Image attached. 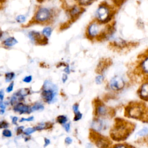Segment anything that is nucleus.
Returning a JSON list of instances; mask_svg holds the SVG:
<instances>
[{
	"instance_id": "79ce46f5",
	"label": "nucleus",
	"mask_w": 148,
	"mask_h": 148,
	"mask_svg": "<svg viewBox=\"0 0 148 148\" xmlns=\"http://www.w3.org/2000/svg\"><path fill=\"white\" fill-rule=\"evenodd\" d=\"M50 143V141L49 139L47 138H45V145H44V147H46L47 146V145H49Z\"/></svg>"
},
{
	"instance_id": "6ab92c4d",
	"label": "nucleus",
	"mask_w": 148,
	"mask_h": 148,
	"mask_svg": "<svg viewBox=\"0 0 148 148\" xmlns=\"http://www.w3.org/2000/svg\"><path fill=\"white\" fill-rule=\"evenodd\" d=\"M136 135L139 137H146L148 135V127H145L140 130H139Z\"/></svg>"
},
{
	"instance_id": "f03ea898",
	"label": "nucleus",
	"mask_w": 148,
	"mask_h": 148,
	"mask_svg": "<svg viewBox=\"0 0 148 148\" xmlns=\"http://www.w3.org/2000/svg\"><path fill=\"white\" fill-rule=\"evenodd\" d=\"M124 116L130 119L148 123V107L143 102L131 101L125 107Z\"/></svg>"
},
{
	"instance_id": "20e7f679",
	"label": "nucleus",
	"mask_w": 148,
	"mask_h": 148,
	"mask_svg": "<svg viewBox=\"0 0 148 148\" xmlns=\"http://www.w3.org/2000/svg\"><path fill=\"white\" fill-rule=\"evenodd\" d=\"M139 60L134 69V75L141 77L143 81L148 80V49L138 57Z\"/></svg>"
},
{
	"instance_id": "4c0bfd02",
	"label": "nucleus",
	"mask_w": 148,
	"mask_h": 148,
	"mask_svg": "<svg viewBox=\"0 0 148 148\" xmlns=\"http://www.w3.org/2000/svg\"><path fill=\"white\" fill-rule=\"evenodd\" d=\"M64 71L66 73V74H69L70 73V68H69V66L68 65H66V67L65 68V69H64Z\"/></svg>"
},
{
	"instance_id": "9d476101",
	"label": "nucleus",
	"mask_w": 148,
	"mask_h": 148,
	"mask_svg": "<svg viewBox=\"0 0 148 148\" xmlns=\"http://www.w3.org/2000/svg\"><path fill=\"white\" fill-rule=\"evenodd\" d=\"M84 7H82L77 3L71 7L68 10V15L71 18L70 22L72 23L75 21L80 15L84 12Z\"/></svg>"
},
{
	"instance_id": "0eeeda50",
	"label": "nucleus",
	"mask_w": 148,
	"mask_h": 148,
	"mask_svg": "<svg viewBox=\"0 0 148 148\" xmlns=\"http://www.w3.org/2000/svg\"><path fill=\"white\" fill-rule=\"evenodd\" d=\"M137 46V43L132 42H127L121 38H117L109 43V46L114 50L123 51L130 49L132 47Z\"/></svg>"
},
{
	"instance_id": "7ed1b4c3",
	"label": "nucleus",
	"mask_w": 148,
	"mask_h": 148,
	"mask_svg": "<svg viewBox=\"0 0 148 148\" xmlns=\"http://www.w3.org/2000/svg\"><path fill=\"white\" fill-rule=\"evenodd\" d=\"M114 12L113 8L106 2L101 3L95 12V19L102 24H108L112 20Z\"/></svg>"
},
{
	"instance_id": "c03bdc74",
	"label": "nucleus",
	"mask_w": 148,
	"mask_h": 148,
	"mask_svg": "<svg viewBox=\"0 0 148 148\" xmlns=\"http://www.w3.org/2000/svg\"><path fill=\"white\" fill-rule=\"evenodd\" d=\"M2 31H1V29H0V38H1V36H2Z\"/></svg>"
},
{
	"instance_id": "c9c22d12",
	"label": "nucleus",
	"mask_w": 148,
	"mask_h": 148,
	"mask_svg": "<svg viewBox=\"0 0 148 148\" xmlns=\"http://www.w3.org/2000/svg\"><path fill=\"white\" fill-rule=\"evenodd\" d=\"M34 119V117H28V119H25V118H22L21 119V120L19 121L20 122H23V121H32Z\"/></svg>"
},
{
	"instance_id": "5701e85b",
	"label": "nucleus",
	"mask_w": 148,
	"mask_h": 148,
	"mask_svg": "<svg viewBox=\"0 0 148 148\" xmlns=\"http://www.w3.org/2000/svg\"><path fill=\"white\" fill-rule=\"evenodd\" d=\"M29 92V90L28 88H23V89H21L18 92H17L16 94L19 95L20 97H24L26 95H27Z\"/></svg>"
},
{
	"instance_id": "ea45409f",
	"label": "nucleus",
	"mask_w": 148,
	"mask_h": 148,
	"mask_svg": "<svg viewBox=\"0 0 148 148\" xmlns=\"http://www.w3.org/2000/svg\"><path fill=\"white\" fill-rule=\"evenodd\" d=\"M68 79V76L66 74H63L62 77V81L63 83H65V82Z\"/></svg>"
},
{
	"instance_id": "b1692460",
	"label": "nucleus",
	"mask_w": 148,
	"mask_h": 148,
	"mask_svg": "<svg viewBox=\"0 0 148 148\" xmlns=\"http://www.w3.org/2000/svg\"><path fill=\"white\" fill-rule=\"evenodd\" d=\"M14 77V73L13 72H8L5 74V80L6 82H10L13 77Z\"/></svg>"
},
{
	"instance_id": "e433bc0d",
	"label": "nucleus",
	"mask_w": 148,
	"mask_h": 148,
	"mask_svg": "<svg viewBox=\"0 0 148 148\" xmlns=\"http://www.w3.org/2000/svg\"><path fill=\"white\" fill-rule=\"evenodd\" d=\"M72 142V139L70 137H66V138L65 139V143L66 144L69 145V144H71Z\"/></svg>"
},
{
	"instance_id": "aec40b11",
	"label": "nucleus",
	"mask_w": 148,
	"mask_h": 148,
	"mask_svg": "<svg viewBox=\"0 0 148 148\" xmlns=\"http://www.w3.org/2000/svg\"><path fill=\"white\" fill-rule=\"evenodd\" d=\"M51 32H52L51 28L50 27H45L43 29L42 34L45 36H46L47 38H49V37L50 36V35L51 34Z\"/></svg>"
},
{
	"instance_id": "ddd939ff",
	"label": "nucleus",
	"mask_w": 148,
	"mask_h": 148,
	"mask_svg": "<svg viewBox=\"0 0 148 148\" xmlns=\"http://www.w3.org/2000/svg\"><path fill=\"white\" fill-rule=\"evenodd\" d=\"M137 93L139 98L143 101L148 102V80L145 81L138 88Z\"/></svg>"
},
{
	"instance_id": "37998d69",
	"label": "nucleus",
	"mask_w": 148,
	"mask_h": 148,
	"mask_svg": "<svg viewBox=\"0 0 148 148\" xmlns=\"http://www.w3.org/2000/svg\"><path fill=\"white\" fill-rule=\"evenodd\" d=\"M18 120V119L17 117H13V119H12V123L14 124H17V121Z\"/></svg>"
},
{
	"instance_id": "1a4fd4ad",
	"label": "nucleus",
	"mask_w": 148,
	"mask_h": 148,
	"mask_svg": "<svg viewBox=\"0 0 148 148\" xmlns=\"http://www.w3.org/2000/svg\"><path fill=\"white\" fill-rule=\"evenodd\" d=\"M47 83V82H46ZM50 83H46L47 88L44 89L42 92V97L45 100V102L47 103H50L52 102L56 96V87L54 85H52V86L50 87Z\"/></svg>"
},
{
	"instance_id": "412c9836",
	"label": "nucleus",
	"mask_w": 148,
	"mask_h": 148,
	"mask_svg": "<svg viewBox=\"0 0 148 148\" xmlns=\"http://www.w3.org/2000/svg\"><path fill=\"white\" fill-rule=\"evenodd\" d=\"M56 120L59 124H64L66 123L68 119H67L66 116H65V115H60L57 117Z\"/></svg>"
},
{
	"instance_id": "c85d7f7f",
	"label": "nucleus",
	"mask_w": 148,
	"mask_h": 148,
	"mask_svg": "<svg viewBox=\"0 0 148 148\" xmlns=\"http://www.w3.org/2000/svg\"><path fill=\"white\" fill-rule=\"evenodd\" d=\"M82 113H80V112L76 113L75 114V116H74V118H73V120L75 121H77L79 120H80L82 118Z\"/></svg>"
},
{
	"instance_id": "f257e3e1",
	"label": "nucleus",
	"mask_w": 148,
	"mask_h": 148,
	"mask_svg": "<svg viewBox=\"0 0 148 148\" xmlns=\"http://www.w3.org/2000/svg\"><path fill=\"white\" fill-rule=\"evenodd\" d=\"M135 127V124L131 121L120 117L116 118L109 132L110 136L114 141H124L134 131Z\"/></svg>"
},
{
	"instance_id": "dca6fc26",
	"label": "nucleus",
	"mask_w": 148,
	"mask_h": 148,
	"mask_svg": "<svg viewBox=\"0 0 148 148\" xmlns=\"http://www.w3.org/2000/svg\"><path fill=\"white\" fill-rule=\"evenodd\" d=\"M13 110L16 112H19L20 113H28L29 111V108L28 106L23 104V103H17L14 105Z\"/></svg>"
},
{
	"instance_id": "39448f33",
	"label": "nucleus",
	"mask_w": 148,
	"mask_h": 148,
	"mask_svg": "<svg viewBox=\"0 0 148 148\" xmlns=\"http://www.w3.org/2000/svg\"><path fill=\"white\" fill-rule=\"evenodd\" d=\"M93 114L94 117L104 118L113 117L115 115V110L112 108H109L98 98H95L92 101Z\"/></svg>"
},
{
	"instance_id": "2f4dec72",
	"label": "nucleus",
	"mask_w": 148,
	"mask_h": 148,
	"mask_svg": "<svg viewBox=\"0 0 148 148\" xmlns=\"http://www.w3.org/2000/svg\"><path fill=\"white\" fill-rule=\"evenodd\" d=\"M9 126L8 123L5 121H0V128H6Z\"/></svg>"
},
{
	"instance_id": "a211bd4d",
	"label": "nucleus",
	"mask_w": 148,
	"mask_h": 148,
	"mask_svg": "<svg viewBox=\"0 0 148 148\" xmlns=\"http://www.w3.org/2000/svg\"><path fill=\"white\" fill-rule=\"evenodd\" d=\"M75 1L77 5L82 7H86L90 5L96 0H75Z\"/></svg>"
},
{
	"instance_id": "2eb2a0df",
	"label": "nucleus",
	"mask_w": 148,
	"mask_h": 148,
	"mask_svg": "<svg viewBox=\"0 0 148 148\" xmlns=\"http://www.w3.org/2000/svg\"><path fill=\"white\" fill-rule=\"evenodd\" d=\"M104 125H105L101 118L94 117L91 123V129L99 132L103 129Z\"/></svg>"
},
{
	"instance_id": "f3484780",
	"label": "nucleus",
	"mask_w": 148,
	"mask_h": 148,
	"mask_svg": "<svg viewBox=\"0 0 148 148\" xmlns=\"http://www.w3.org/2000/svg\"><path fill=\"white\" fill-rule=\"evenodd\" d=\"M17 43V40L14 37H9L7 38L3 42V44L7 47H12Z\"/></svg>"
},
{
	"instance_id": "6e6552de",
	"label": "nucleus",
	"mask_w": 148,
	"mask_h": 148,
	"mask_svg": "<svg viewBox=\"0 0 148 148\" xmlns=\"http://www.w3.org/2000/svg\"><path fill=\"white\" fill-rule=\"evenodd\" d=\"M52 17V12L48 8L42 7L36 12L35 20L38 23H45L49 21Z\"/></svg>"
},
{
	"instance_id": "a878e982",
	"label": "nucleus",
	"mask_w": 148,
	"mask_h": 148,
	"mask_svg": "<svg viewBox=\"0 0 148 148\" xmlns=\"http://www.w3.org/2000/svg\"><path fill=\"white\" fill-rule=\"evenodd\" d=\"M103 80H104L103 76L102 74H98V75L97 76L95 77V83L97 84H101L103 81Z\"/></svg>"
},
{
	"instance_id": "9b49d317",
	"label": "nucleus",
	"mask_w": 148,
	"mask_h": 148,
	"mask_svg": "<svg viewBox=\"0 0 148 148\" xmlns=\"http://www.w3.org/2000/svg\"><path fill=\"white\" fill-rule=\"evenodd\" d=\"M125 83L124 79L120 76H114L110 81L109 86L113 91H119L124 88Z\"/></svg>"
},
{
	"instance_id": "a19ab883",
	"label": "nucleus",
	"mask_w": 148,
	"mask_h": 148,
	"mask_svg": "<svg viewBox=\"0 0 148 148\" xmlns=\"http://www.w3.org/2000/svg\"><path fill=\"white\" fill-rule=\"evenodd\" d=\"M3 92L2 90L0 91V103L3 102Z\"/></svg>"
},
{
	"instance_id": "c756f323",
	"label": "nucleus",
	"mask_w": 148,
	"mask_h": 148,
	"mask_svg": "<svg viewBox=\"0 0 148 148\" xmlns=\"http://www.w3.org/2000/svg\"><path fill=\"white\" fill-rule=\"evenodd\" d=\"M2 134L3 136H5L6 137H10L12 135L11 131H10L9 130H8V129H5L2 132Z\"/></svg>"
},
{
	"instance_id": "58836bf2",
	"label": "nucleus",
	"mask_w": 148,
	"mask_h": 148,
	"mask_svg": "<svg viewBox=\"0 0 148 148\" xmlns=\"http://www.w3.org/2000/svg\"><path fill=\"white\" fill-rule=\"evenodd\" d=\"M23 129H24V127L23 126L19 127L17 128V135H20V134H21L23 132Z\"/></svg>"
},
{
	"instance_id": "72a5a7b5",
	"label": "nucleus",
	"mask_w": 148,
	"mask_h": 148,
	"mask_svg": "<svg viewBox=\"0 0 148 148\" xmlns=\"http://www.w3.org/2000/svg\"><path fill=\"white\" fill-rule=\"evenodd\" d=\"M13 86H14V83L12 82L9 86L8 87L6 88V92H10L13 90Z\"/></svg>"
},
{
	"instance_id": "cd10ccee",
	"label": "nucleus",
	"mask_w": 148,
	"mask_h": 148,
	"mask_svg": "<svg viewBox=\"0 0 148 148\" xmlns=\"http://www.w3.org/2000/svg\"><path fill=\"white\" fill-rule=\"evenodd\" d=\"M36 131L35 127L34 128H27L26 130H25L23 132H24V134L25 135H29L30 134L35 132Z\"/></svg>"
},
{
	"instance_id": "423d86ee",
	"label": "nucleus",
	"mask_w": 148,
	"mask_h": 148,
	"mask_svg": "<svg viewBox=\"0 0 148 148\" xmlns=\"http://www.w3.org/2000/svg\"><path fill=\"white\" fill-rule=\"evenodd\" d=\"M89 138L91 142L94 143L98 147H109L112 144V142L108 137L101 134L99 132L94 131L91 128L89 132Z\"/></svg>"
},
{
	"instance_id": "f8f14e48",
	"label": "nucleus",
	"mask_w": 148,
	"mask_h": 148,
	"mask_svg": "<svg viewBox=\"0 0 148 148\" xmlns=\"http://www.w3.org/2000/svg\"><path fill=\"white\" fill-rule=\"evenodd\" d=\"M112 64V61L111 59L109 58H102L99 61L95 68V72L98 74H102Z\"/></svg>"
},
{
	"instance_id": "393cba45",
	"label": "nucleus",
	"mask_w": 148,
	"mask_h": 148,
	"mask_svg": "<svg viewBox=\"0 0 148 148\" xmlns=\"http://www.w3.org/2000/svg\"><path fill=\"white\" fill-rule=\"evenodd\" d=\"M16 20L17 21V22H18L19 23H23L25 21L26 17L24 15H23V14L18 15L16 18Z\"/></svg>"
},
{
	"instance_id": "473e14b6",
	"label": "nucleus",
	"mask_w": 148,
	"mask_h": 148,
	"mask_svg": "<svg viewBox=\"0 0 148 148\" xmlns=\"http://www.w3.org/2000/svg\"><path fill=\"white\" fill-rule=\"evenodd\" d=\"M63 126H64V128L66 132H68L70 131L71 125H70V123H69L64 124H63Z\"/></svg>"
},
{
	"instance_id": "4468645a",
	"label": "nucleus",
	"mask_w": 148,
	"mask_h": 148,
	"mask_svg": "<svg viewBox=\"0 0 148 148\" xmlns=\"http://www.w3.org/2000/svg\"><path fill=\"white\" fill-rule=\"evenodd\" d=\"M28 36L32 41L36 42H40L41 45H45L47 42V39L46 38L47 37L45 36L44 35L43 36H42L40 33L38 32H29L28 34Z\"/></svg>"
},
{
	"instance_id": "f704fd0d",
	"label": "nucleus",
	"mask_w": 148,
	"mask_h": 148,
	"mask_svg": "<svg viewBox=\"0 0 148 148\" xmlns=\"http://www.w3.org/2000/svg\"><path fill=\"white\" fill-rule=\"evenodd\" d=\"M31 80H32V76H26L23 80V81L24 82H25V83H29V82H31Z\"/></svg>"
},
{
	"instance_id": "4be33fe9",
	"label": "nucleus",
	"mask_w": 148,
	"mask_h": 148,
	"mask_svg": "<svg viewBox=\"0 0 148 148\" xmlns=\"http://www.w3.org/2000/svg\"><path fill=\"white\" fill-rule=\"evenodd\" d=\"M43 109H44V106H43V105L39 103H36L31 107L30 110H31V112H32V111H36V110H42Z\"/></svg>"
},
{
	"instance_id": "bb28decb",
	"label": "nucleus",
	"mask_w": 148,
	"mask_h": 148,
	"mask_svg": "<svg viewBox=\"0 0 148 148\" xmlns=\"http://www.w3.org/2000/svg\"><path fill=\"white\" fill-rule=\"evenodd\" d=\"M113 147H134L132 145H130L127 143H117L112 146Z\"/></svg>"
},
{
	"instance_id": "7c9ffc66",
	"label": "nucleus",
	"mask_w": 148,
	"mask_h": 148,
	"mask_svg": "<svg viewBox=\"0 0 148 148\" xmlns=\"http://www.w3.org/2000/svg\"><path fill=\"white\" fill-rule=\"evenodd\" d=\"M79 103H74V104L73 105V106H72V109H73V110L74 114H75V113H76L80 112V111H79Z\"/></svg>"
}]
</instances>
